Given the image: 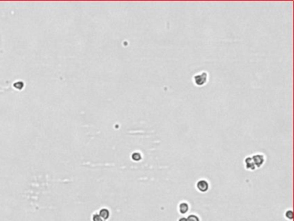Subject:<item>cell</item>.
<instances>
[{"label": "cell", "instance_id": "cell-4", "mask_svg": "<svg viewBox=\"0 0 294 221\" xmlns=\"http://www.w3.org/2000/svg\"><path fill=\"white\" fill-rule=\"evenodd\" d=\"M244 163H245V168L249 170H255L256 169L255 163L253 162L252 156H247L245 160H244Z\"/></svg>", "mask_w": 294, "mask_h": 221}, {"label": "cell", "instance_id": "cell-3", "mask_svg": "<svg viewBox=\"0 0 294 221\" xmlns=\"http://www.w3.org/2000/svg\"><path fill=\"white\" fill-rule=\"evenodd\" d=\"M196 187H197V189H198L199 192L205 193L209 189V183H208L207 181H205V180H199L197 182V184H196Z\"/></svg>", "mask_w": 294, "mask_h": 221}, {"label": "cell", "instance_id": "cell-9", "mask_svg": "<svg viewBox=\"0 0 294 221\" xmlns=\"http://www.w3.org/2000/svg\"><path fill=\"white\" fill-rule=\"evenodd\" d=\"M92 220H93V221H104V219H103L102 218H101L100 216L98 215V214H94V215L92 216Z\"/></svg>", "mask_w": 294, "mask_h": 221}, {"label": "cell", "instance_id": "cell-6", "mask_svg": "<svg viewBox=\"0 0 294 221\" xmlns=\"http://www.w3.org/2000/svg\"><path fill=\"white\" fill-rule=\"evenodd\" d=\"M98 215L100 216L104 220H106L108 218L110 217V212H109L106 208H103V209H101L100 211H99Z\"/></svg>", "mask_w": 294, "mask_h": 221}, {"label": "cell", "instance_id": "cell-1", "mask_svg": "<svg viewBox=\"0 0 294 221\" xmlns=\"http://www.w3.org/2000/svg\"><path fill=\"white\" fill-rule=\"evenodd\" d=\"M208 79H209L208 73L206 71H202L195 74L192 78V80H193V83L197 86H203L208 82Z\"/></svg>", "mask_w": 294, "mask_h": 221}, {"label": "cell", "instance_id": "cell-10", "mask_svg": "<svg viewBox=\"0 0 294 221\" xmlns=\"http://www.w3.org/2000/svg\"><path fill=\"white\" fill-rule=\"evenodd\" d=\"M286 217L288 218L289 219H292V211H287L286 213Z\"/></svg>", "mask_w": 294, "mask_h": 221}, {"label": "cell", "instance_id": "cell-7", "mask_svg": "<svg viewBox=\"0 0 294 221\" xmlns=\"http://www.w3.org/2000/svg\"><path fill=\"white\" fill-rule=\"evenodd\" d=\"M141 158H142V156L139 151H135L131 155V159L135 162H139V161H141Z\"/></svg>", "mask_w": 294, "mask_h": 221}, {"label": "cell", "instance_id": "cell-11", "mask_svg": "<svg viewBox=\"0 0 294 221\" xmlns=\"http://www.w3.org/2000/svg\"><path fill=\"white\" fill-rule=\"evenodd\" d=\"M179 221H187V219H186V218H181V219H179Z\"/></svg>", "mask_w": 294, "mask_h": 221}, {"label": "cell", "instance_id": "cell-2", "mask_svg": "<svg viewBox=\"0 0 294 221\" xmlns=\"http://www.w3.org/2000/svg\"><path fill=\"white\" fill-rule=\"evenodd\" d=\"M252 159H253V162H254V163H255V167H256V168H260V167L263 165V163H264L266 157H265V156H264L263 154L260 153V154H255V155H254V156H252Z\"/></svg>", "mask_w": 294, "mask_h": 221}, {"label": "cell", "instance_id": "cell-5", "mask_svg": "<svg viewBox=\"0 0 294 221\" xmlns=\"http://www.w3.org/2000/svg\"><path fill=\"white\" fill-rule=\"evenodd\" d=\"M188 210H189V206H188L187 202H182L179 206V211H180V213H182V214L187 213V212H188Z\"/></svg>", "mask_w": 294, "mask_h": 221}, {"label": "cell", "instance_id": "cell-8", "mask_svg": "<svg viewBox=\"0 0 294 221\" xmlns=\"http://www.w3.org/2000/svg\"><path fill=\"white\" fill-rule=\"evenodd\" d=\"M187 221H199V218L198 216L194 215V214H191L188 216V218L187 219Z\"/></svg>", "mask_w": 294, "mask_h": 221}]
</instances>
